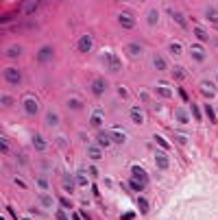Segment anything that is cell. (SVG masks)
<instances>
[{
    "label": "cell",
    "mask_w": 218,
    "mask_h": 220,
    "mask_svg": "<svg viewBox=\"0 0 218 220\" xmlns=\"http://www.w3.org/2000/svg\"><path fill=\"white\" fill-rule=\"evenodd\" d=\"M4 81L9 85H20L22 83V72L18 68H4Z\"/></svg>",
    "instance_id": "6da1fadb"
},
{
    "label": "cell",
    "mask_w": 218,
    "mask_h": 220,
    "mask_svg": "<svg viewBox=\"0 0 218 220\" xmlns=\"http://www.w3.org/2000/svg\"><path fill=\"white\" fill-rule=\"evenodd\" d=\"M103 61L107 63V68H109L111 72H118V70L122 68V65H120V59H118L114 52H109V50H105V52H103Z\"/></svg>",
    "instance_id": "7a4b0ae2"
},
{
    "label": "cell",
    "mask_w": 218,
    "mask_h": 220,
    "mask_svg": "<svg viewBox=\"0 0 218 220\" xmlns=\"http://www.w3.org/2000/svg\"><path fill=\"white\" fill-rule=\"evenodd\" d=\"M22 105H24V111H26L29 116H37V111H40V102H37V98H33V96H24Z\"/></svg>",
    "instance_id": "3957f363"
},
{
    "label": "cell",
    "mask_w": 218,
    "mask_h": 220,
    "mask_svg": "<svg viewBox=\"0 0 218 220\" xmlns=\"http://www.w3.org/2000/svg\"><path fill=\"white\" fill-rule=\"evenodd\" d=\"M131 179L137 181V183H142L144 187L148 185V175H146V170L140 168V166H133V168H131Z\"/></svg>",
    "instance_id": "277c9868"
},
{
    "label": "cell",
    "mask_w": 218,
    "mask_h": 220,
    "mask_svg": "<svg viewBox=\"0 0 218 220\" xmlns=\"http://www.w3.org/2000/svg\"><path fill=\"white\" fill-rule=\"evenodd\" d=\"M118 24H120L122 29H133V26H135V18H133V13H129V11L118 13Z\"/></svg>",
    "instance_id": "5b68a950"
},
{
    "label": "cell",
    "mask_w": 218,
    "mask_h": 220,
    "mask_svg": "<svg viewBox=\"0 0 218 220\" xmlns=\"http://www.w3.org/2000/svg\"><path fill=\"white\" fill-rule=\"evenodd\" d=\"M155 164H157V168H159V170H168V166H170L168 153H166V150H159V153L155 155Z\"/></svg>",
    "instance_id": "8992f818"
},
{
    "label": "cell",
    "mask_w": 218,
    "mask_h": 220,
    "mask_svg": "<svg viewBox=\"0 0 218 220\" xmlns=\"http://www.w3.org/2000/svg\"><path fill=\"white\" fill-rule=\"evenodd\" d=\"M61 185H63V190H66V192H70V194H72V192L77 190V185H79V183H77V179H74L72 175H63V176H61Z\"/></svg>",
    "instance_id": "52a82bcc"
},
{
    "label": "cell",
    "mask_w": 218,
    "mask_h": 220,
    "mask_svg": "<svg viewBox=\"0 0 218 220\" xmlns=\"http://www.w3.org/2000/svg\"><path fill=\"white\" fill-rule=\"evenodd\" d=\"M52 57H55V50H52L50 46H44V48H40V52H37V61H40V63L50 61Z\"/></svg>",
    "instance_id": "ba28073f"
},
{
    "label": "cell",
    "mask_w": 218,
    "mask_h": 220,
    "mask_svg": "<svg viewBox=\"0 0 218 220\" xmlns=\"http://www.w3.org/2000/svg\"><path fill=\"white\" fill-rule=\"evenodd\" d=\"M92 92H94L96 96H103V94L107 92V81H105V79H94V81H92Z\"/></svg>",
    "instance_id": "9c48e42d"
},
{
    "label": "cell",
    "mask_w": 218,
    "mask_h": 220,
    "mask_svg": "<svg viewBox=\"0 0 218 220\" xmlns=\"http://www.w3.org/2000/svg\"><path fill=\"white\" fill-rule=\"evenodd\" d=\"M125 50H127V55L129 57H140L142 52H144V48H142V44H135V42H131V44L125 46Z\"/></svg>",
    "instance_id": "30bf717a"
},
{
    "label": "cell",
    "mask_w": 218,
    "mask_h": 220,
    "mask_svg": "<svg viewBox=\"0 0 218 220\" xmlns=\"http://www.w3.org/2000/svg\"><path fill=\"white\" fill-rule=\"evenodd\" d=\"M92 46H94L92 35H83V37L79 39V50H81V52H89V50H92Z\"/></svg>",
    "instance_id": "8fae6325"
},
{
    "label": "cell",
    "mask_w": 218,
    "mask_h": 220,
    "mask_svg": "<svg viewBox=\"0 0 218 220\" xmlns=\"http://www.w3.org/2000/svg\"><path fill=\"white\" fill-rule=\"evenodd\" d=\"M190 55H192L196 61H205V50H203V46H201V44L190 46Z\"/></svg>",
    "instance_id": "7c38bea8"
},
{
    "label": "cell",
    "mask_w": 218,
    "mask_h": 220,
    "mask_svg": "<svg viewBox=\"0 0 218 220\" xmlns=\"http://www.w3.org/2000/svg\"><path fill=\"white\" fill-rule=\"evenodd\" d=\"M109 137H111V142H116V144H125L127 133L120 131V129H114V131H109Z\"/></svg>",
    "instance_id": "4fadbf2b"
},
{
    "label": "cell",
    "mask_w": 218,
    "mask_h": 220,
    "mask_svg": "<svg viewBox=\"0 0 218 220\" xmlns=\"http://www.w3.org/2000/svg\"><path fill=\"white\" fill-rule=\"evenodd\" d=\"M170 18H173V22H177L181 29H188V20L183 18V13H179V11H170Z\"/></svg>",
    "instance_id": "5bb4252c"
},
{
    "label": "cell",
    "mask_w": 218,
    "mask_h": 220,
    "mask_svg": "<svg viewBox=\"0 0 218 220\" xmlns=\"http://www.w3.org/2000/svg\"><path fill=\"white\" fill-rule=\"evenodd\" d=\"M131 120H133L135 124H142V122H144V111H142L140 107H133V109H131Z\"/></svg>",
    "instance_id": "9a60e30c"
},
{
    "label": "cell",
    "mask_w": 218,
    "mask_h": 220,
    "mask_svg": "<svg viewBox=\"0 0 218 220\" xmlns=\"http://www.w3.org/2000/svg\"><path fill=\"white\" fill-rule=\"evenodd\" d=\"M174 118H177V122H181V124L190 122V116H188V111H185V109H181V107H177V109H174Z\"/></svg>",
    "instance_id": "2e32d148"
},
{
    "label": "cell",
    "mask_w": 218,
    "mask_h": 220,
    "mask_svg": "<svg viewBox=\"0 0 218 220\" xmlns=\"http://www.w3.org/2000/svg\"><path fill=\"white\" fill-rule=\"evenodd\" d=\"M201 92H203L205 96H210V98H212V96H216V87H214L210 81H203V83H201Z\"/></svg>",
    "instance_id": "e0dca14e"
},
{
    "label": "cell",
    "mask_w": 218,
    "mask_h": 220,
    "mask_svg": "<svg viewBox=\"0 0 218 220\" xmlns=\"http://www.w3.org/2000/svg\"><path fill=\"white\" fill-rule=\"evenodd\" d=\"M96 142H98V146H100V148H107V146H109V144H111V137H109V133H98V139H96Z\"/></svg>",
    "instance_id": "ac0fdd59"
},
{
    "label": "cell",
    "mask_w": 218,
    "mask_h": 220,
    "mask_svg": "<svg viewBox=\"0 0 218 220\" xmlns=\"http://www.w3.org/2000/svg\"><path fill=\"white\" fill-rule=\"evenodd\" d=\"M87 157H89V159H100V157H103L100 146H89V148H87Z\"/></svg>",
    "instance_id": "d6986e66"
},
{
    "label": "cell",
    "mask_w": 218,
    "mask_h": 220,
    "mask_svg": "<svg viewBox=\"0 0 218 220\" xmlns=\"http://www.w3.org/2000/svg\"><path fill=\"white\" fill-rule=\"evenodd\" d=\"M205 18H207V20H212V22L218 26V9H216V7H207V11H205Z\"/></svg>",
    "instance_id": "ffe728a7"
},
{
    "label": "cell",
    "mask_w": 218,
    "mask_h": 220,
    "mask_svg": "<svg viewBox=\"0 0 218 220\" xmlns=\"http://www.w3.org/2000/svg\"><path fill=\"white\" fill-rule=\"evenodd\" d=\"M40 9V2L37 0H31V2H24V13L29 15V13H35Z\"/></svg>",
    "instance_id": "44dd1931"
},
{
    "label": "cell",
    "mask_w": 218,
    "mask_h": 220,
    "mask_svg": "<svg viewBox=\"0 0 218 220\" xmlns=\"http://www.w3.org/2000/svg\"><path fill=\"white\" fill-rule=\"evenodd\" d=\"M146 22H148L151 26H155V24L159 22V13H157V9H151V11H148V15H146Z\"/></svg>",
    "instance_id": "7402d4cb"
},
{
    "label": "cell",
    "mask_w": 218,
    "mask_h": 220,
    "mask_svg": "<svg viewBox=\"0 0 218 220\" xmlns=\"http://www.w3.org/2000/svg\"><path fill=\"white\" fill-rule=\"evenodd\" d=\"M153 63H155V68H157L159 72H164V70H168V65H166V61H164V57H159V55H155V57H153Z\"/></svg>",
    "instance_id": "603a6c76"
},
{
    "label": "cell",
    "mask_w": 218,
    "mask_h": 220,
    "mask_svg": "<svg viewBox=\"0 0 218 220\" xmlns=\"http://www.w3.org/2000/svg\"><path fill=\"white\" fill-rule=\"evenodd\" d=\"M33 146H35L37 150H46V139H44L42 135H35V137H33Z\"/></svg>",
    "instance_id": "cb8c5ba5"
},
{
    "label": "cell",
    "mask_w": 218,
    "mask_h": 220,
    "mask_svg": "<svg viewBox=\"0 0 218 220\" xmlns=\"http://www.w3.org/2000/svg\"><path fill=\"white\" fill-rule=\"evenodd\" d=\"M194 35H196L201 42H210V35H207V33H205L201 26H194Z\"/></svg>",
    "instance_id": "d4e9b609"
},
{
    "label": "cell",
    "mask_w": 218,
    "mask_h": 220,
    "mask_svg": "<svg viewBox=\"0 0 218 220\" xmlns=\"http://www.w3.org/2000/svg\"><path fill=\"white\" fill-rule=\"evenodd\" d=\"M22 52V46H9L7 48V57H20Z\"/></svg>",
    "instance_id": "484cf974"
},
{
    "label": "cell",
    "mask_w": 218,
    "mask_h": 220,
    "mask_svg": "<svg viewBox=\"0 0 218 220\" xmlns=\"http://www.w3.org/2000/svg\"><path fill=\"white\" fill-rule=\"evenodd\" d=\"M46 122H48V127H57V124H59V116L50 111V113L46 116Z\"/></svg>",
    "instance_id": "4316f807"
},
{
    "label": "cell",
    "mask_w": 218,
    "mask_h": 220,
    "mask_svg": "<svg viewBox=\"0 0 218 220\" xmlns=\"http://www.w3.org/2000/svg\"><path fill=\"white\" fill-rule=\"evenodd\" d=\"M137 207H140L142 214H146V212H148V201H146L144 196H140V198H137Z\"/></svg>",
    "instance_id": "83f0119b"
},
{
    "label": "cell",
    "mask_w": 218,
    "mask_h": 220,
    "mask_svg": "<svg viewBox=\"0 0 218 220\" xmlns=\"http://www.w3.org/2000/svg\"><path fill=\"white\" fill-rule=\"evenodd\" d=\"M205 116L210 118V122H216V113H214V109H212V105H210V102L205 105Z\"/></svg>",
    "instance_id": "f1b7e54d"
},
{
    "label": "cell",
    "mask_w": 218,
    "mask_h": 220,
    "mask_svg": "<svg viewBox=\"0 0 218 220\" xmlns=\"http://www.w3.org/2000/svg\"><path fill=\"white\" fill-rule=\"evenodd\" d=\"M168 50H170L173 55H181V52H183V50H181V44H179V42H170Z\"/></svg>",
    "instance_id": "f546056e"
},
{
    "label": "cell",
    "mask_w": 218,
    "mask_h": 220,
    "mask_svg": "<svg viewBox=\"0 0 218 220\" xmlns=\"http://www.w3.org/2000/svg\"><path fill=\"white\" fill-rule=\"evenodd\" d=\"M157 94H159L162 98H170V96H173V89H168V87H162V85H159V87H157Z\"/></svg>",
    "instance_id": "4dcf8cb0"
},
{
    "label": "cell",
    "mask_w": 218,
    "mask_h": 220,
    "mask_svg": "<svg viewBox=\"0 0 218 220\" xmlns=\"http://www.w3.org/2000/svg\"><path fill=\"white\" fill-rule=\"evenodd\" d=\"M155 142H157V144H159V146L164 148V150H168V148H170V144H168V142H166V139H164L162 135H155Z\"/></svg>",
    "instance_id": "1f68e13d"
},
{
    "label": "cell",
    "mask_w": 218,
    "mask_h": 220,
    "mask_svg": "<svg viewBox=\"0 0 218 220\" xmlns=\"http://www.w3.org/2000/svg\"><path fill=\"white\" fill-rule=\"evenodd\" d=\"M68 107H72V109H81L83 105H81L79 98H70V100H68Z\"/></svg>",
    "instance_id": "d6a6232c"
},
{
    "label": "cell",
    "mask_w": 218,
    "mask_h": 220,
    "mask_svg": "<svg viewBox=\"0 0 218 220\" xmlns=\"http://www.w3.org/2000/svg\"><path fill=\"white\" fill-rule=\"evenodd\" d=\"M92 124H94V127H100V124H103V116H100V113H94V116H92Z\"/></svg>",
    "instance_id": "836d02e7"
},
{
    "label": "cell",
    "mask_w": 218,
    "mask_h": 220,
    "mask_svg": "<svg viewBox=\"0 0 218 220\" xmlns=\"http://www.w3.org/2000/svg\"><path fill=\"white\" fill-rule=\"evenodd\" d=\"M174 79H177V81H183V79H185V72H183L181 68H174Z\"/></svg>",
    "instance_id": "e575fe53"
},
{
    "label": "cell",
    "mask_w": 218,
    "mask_h": 220,
    "mask_svg": "<svg viewBox=\"0 0 218 220\" xmlns=\"http://www.w3.org/2000/svg\"><path fill=\"white\" fill-rule=\"evenodd\" d=\"M129 185H131V190H135V192H140V190H144V185H142V183H137V181H133V179H131V181H129Z\"/></svg>",
    "instance_id": "d590c367"
},
{
    "label": "cell",
    "mask_w": 218,
    "mask_h": 220,
    "mask_svg": "<svg viewBox=\"0 0 218 220\" xmlns=\"http://www.w3.org/2000/svg\"><path fill=\"white\" fill-rule=\"evenodd\" d=\"M42 205H44V207H52V198H50L48 194H44V196H42Z\"/></svg>",
    "instance_id": "8d00e7d4"
},
{
    "label": "cell",
    "mask_w": 218,
    "mask_h": 220,
    "mask_svg": "<svg viewBox=\"0 0 218 220\" xmlns=\"http://www.w3.org/2000/svg\"><path fill=\"white\" fill-rule=\"evenodd\" d=\"M0 146H2V153L7 155V153H9V142H7V137H0Z\"/></svg>",
    "instance_id": "74e56055"
},
{
    "label": "cell",
    "mask_w": 218,
    "mask_h": 220,
    "mask_svg": "<svg viewBox=\"0 0 218 220\" xmlns=\"http://www.w3.org/2000/svg\"><path fill=\"white\" fill-rule=\"evenodd\" d=\"M77 183H79V185H87V176L83 175V172H79V175H77Z\"/></svg>",
    "instance_id": "f35d334b"
},
{
    "label": "cell",
    "mask_w": 218,
    "mask_h": 220,
    "mask_svg": "<svg viewBox=\"0 0 218 220\" xmlns=\"http://www.w3.org/2000/svg\"><path fill=\"white\" fill-rule=\"evenodd\" d=\"M192 113H194V118H196V120H201V109H199L194 102H192Z\"/></svg>",
    "instance_id": "ab89813d"
},
{
    "label": "cell",
    "mask_w": 218,
    "mask_h": 220,
    "mask_svg": "<svg viewBox=\"0 0 218 220\" xmlns=\"http://www.w3.org/2000/svg\"><path fill=\"white\" fill-rule=\"evenodd\" d=\"M174 137H177L179 144H188V135H181V133H179V135H174Z\"/></svg>",
    "instance_id": "60d3db41"
},
{
    "label": "cell",
    "mask_w": 218,
    "mask_h": 220,
    "mask_svg": "<svg viewBox=\"0 0 218 220\" xmlns=\"http://www.w3.org/2000/svg\"><path fill=\"white\" fill-rule=\"evenodd\" d=\"M37 185H40L42 190H48V183H46V179H42V176L37 179Z\"/></svg>",
    "instance_id": "b9f144b4"
},
{
    "label": "cell",
    "mask_w": 218,
    "mask_h": 220,
    "mask_svg": "<svg viewBox=\"0 0 218 220\" xmlns=\"http://www.w3.org/2000/svg\"><path fill=\"white\" fill-rule=\"evenodd\" d=\"M59 203H61V205H63V209H70V207H72V205H70V201H68V198H59Z\"/></svg>",
    "instance_id": "7bdbcfd3"
},
{
    "label": "cell",
    "mask_w": 218,
    "mask_h": 220,
    "mask_svg": "<svg viewBox=\"0 0 218 220\" xmlns=\"http://www.w3.org/2000/svg\"><path fill=\"white\" fill-rule=\"evenodd\" d=\"M55 216H57V220H68V216H66L61 209H57V214H55Z\"/></svg>",
    "instance_id": "ee69618b"
},
{
    "label": "cell",
    "mask_w": 218,
    "mask_h": 220,
    "mask_svg": "<svg viewBox=\"0 0 218 220\" xmlns=\"http://www.w3.org/2000/svg\"><path fill=\"white\" fill-rule=\"evenodd\" d=\"M135 218V214L133 212H127V214H122V220H133Z\"/></svg>",
    "instance_id": "f6af8a7d"
},
{
    "label": "cell",
    "mask_w": 218,
    "mask_h": 220,
    "mask_svg": "<svg viewBox=\"0 0 218 220\" xmlns=\"http://www.w3.org/2000/svg\"><path fill=\"white\" fill-rule=\"evenodd\" d=\"M2 105H4V107H11V98H9V96H2Z\"/></svg>",
    "instance_id": "bcb514c9"
},
{
    "label": "cell",
    "mask_w": 218,
    "mask_h": 220,
    "mask_svg": "<svg viewBox=\"0 0 218 220\" xmlns=\"http://www.w3.org/2000/svg\"><path fill=\"white\" fill-rule=\"evenodd\" d=\"M72 218H74V220H83V218H81V214H74Z\"/></svg>",
    "instance_id": "7dc6e473"
}]
</instances>
